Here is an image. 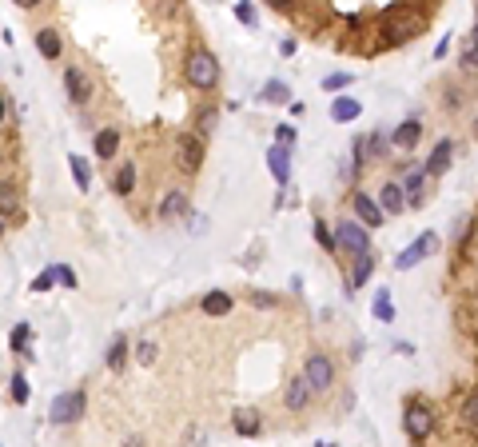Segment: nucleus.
Returning a JSON list of instances; mask_svg holds the SVG:
<instances>
[{"label": "nucleus", "instance_id": "f257e3e1", "mask_svg": "<svg viewBox=\"0 0 478 447\" xmlns=\"http://www.w3.org/2000/svg\"><path fill=\"white\" fill-rule=\"evenodd\" d=\"M84 403L88 396L76 387V391H60V396L52 399V408H48V420L56 423V427H68V423H76L80 415H84Z\"/></svg>", "mask_w": 478, "mask_h": 447}, {"label": "nucleus", "instance_id": "f03ea898", "mask_svg": "<svg viewBox=\"0 0 478 447\" xmlns=\"http://www.w3.org/2000/svg\"><path fill=\"white\" fill-rule=\"evenodd\" d=\"M434 248H439V236H434V232H423V236H415L399 256H394V268H399V272H411V268H418Z\"/></svg>", "mask_w": 478, "mask_h": 447}, {"label": "nucleus", "instance_id": "7ed1b4c3", "mask_svg": "<svg viewBox=\"0 0 478 447\" xmlns=\"http://www.w3.org/2000/svg\"><path fill=\"white\" fill-rule=\"evenodd\" d=\"M403 427L411 439H427L430 427H434V411L423 403V399H406V408H403Z\"/></svg>", "mask_w": 478, "mask_h": 447}, {"label": "nucleus", "instance_id": "20e7f679", "mask_svg": "<svg viewBox=\"0 0 478 447\" xmlns=\"http://www.w3.org/2000/svg\"><path fill=\"white\" fill-rule=\"evenodd\" d=\"M187 80L196 88H215V80H220L215 56H211V52H192V56H187Z\"/></svg>", "mask_w": 478, "mask_h": 447}, {"label": "nucleus", "instance_id": "39448f33", "mask_svg": "<svg viewBox=\"0 0 478 447\" xmlns=\"http://www.w3.org/2000/svg\"><path fill=\"white\" fill-rule=\"evenodd\" d=\"M303 375H307V384L315 387V391H331L335 384V363L323 356V351H311L303 363Z\"/></svg>", "mask_w": 478, "mask_h": 447}, {"label": "nucleus", "instance_id": "423d86ee", "mask_svg": "<svg viewBox=\"0 0 478 447\" xmlns=\"http://www.w3.org/2000/svg\"><path fill=\"white\" fill-rule=\"evenodd\" d=\"M335 244L339 248H347L351 256H363V252H371V240H367V228L359 220H343L339 228H335Z\"/></svg>", "mask_w": 478, "mask_h": 447}, {"label": "nucleus", "instance_id": "0eeeda50", "mask_svg": "<svg viewBox=\"0 0 478 447\" xmlns=\"http://www.w3.org/2000/svg\"><path fill=\"white\" fill-rule=\"evenodd\" d=\"M175 148H180V164H184L187 172H196L199 164H204V140L184 132V136H175Z\"/></svg>", "mask_w": 478, "mask_h": 447}, {"label": "nucleus", "instance_id": "6e6552de", "mask_svg": "<svg viewBox=\"0 0 478 447\" xmlns=\"http://www.w3.org/2000/svg\"><path fill=\"white\" fill-rule=\"evenodd\" d=\"M267 168L279 184H287V180H291V144H279V140H275L271 152H267Z\"/></svg>", "mask_w": 478, "mask_h": 447}, {"label": "nucleus", "instance_id": "1a4fd4ad", "mask_svg": "<svg viewBox=\"0 0 478 447\" xmlns=\"http://www.w3.org/2000/svg\"><path fill=\"white\" fill-rule=\"evenodd\" d=\"M351 204H355L359 220L367 224V228H379V224H383V216H387V208H383L379 200H371L367 192H355V196H351Z\"/></svg>", "mask_w": 478, "mask_h": 447}, {"label": "nucleus", "instance_id": "9d476101", "mask_svg": "<svg viewBox=\"0 0 478 447\" xmlns=\"http://www.w3.org/2000/svg\"><path fill=\"white\" fill-rule=\"evenodd\" d=\"M451 152H454V144H451V140H439V144L430 148L427 164H423V172H427V176H442L446 168H451Z\"/></svg>", "mask_w": 478, "mask_h": 447}, {"label": "nucleus", "instance_id": "9b49d317", "mask_svg": "<svg viewBox=\"0 0 478 447\" xmlns=\"http://www.w3.org/2000/svg\"><path fill=\"white\" fill-rule=\"evenodd\" d=\"M363 116V104H359L355 96H335L331 100V120L335 124H351V120H359Z\"/></svg>", "mask_w": 478, "mask_h": 447}, {"label": "nucleus", "instance_id": "f8f14e48", "mask_svg": "<svg viewBox=\"0 0 478 447\" xmlns=\"http://www.w3.org/2000/svg\"><path fill=\"white\" fill-rule=\"evenodd\" d=\"M64 88H68V100H72V104H88V96H92V92H88V76L80 72V68H68V72H64Z\"/></svg>", "mask_w": 478, "mask_h": 447}, {"label": "nucleus", "instance_id": "ddd939ff", "mask_svg": "<svg viewBox=\"0 0 478 447\" xmlns=\"http://www.w3.org/2000/svg\"><path fill=\"white\" fill-rule=\"evenodd\" d=\"M379 204L387 208V216H399V212H403L411 200H406V192H403L399 184H383V188H379Z\"/></svg>", "mask_w": 478, "mask_h": 447}, {"label": "nucleus", "instance_id": "4468645a", "mask_svg": "<svg viewBox=\"0 0 478 447\" xmlns=\"http://www.w3.org/2000/svg\"><path fill=\"white\" fill-rule=\"evenodd\" d=\"M311 391H315V387L307 384V375H295L291 384H287V408H291V411H303V403L311 399Z\"/></svg>", "mask_w": 478, "mask_h": 447}, {"label": "nucleus", "instance_id": "2eb2a0df", "mask_svg": "<svg viewBox=\"0 0 478 447\" xmlns=\"http://www.w3.org/2000/svg\"><path fill=\"white\" fill-rule=\"evenodd\" d=\"M418 136H423V124L418 120H403V124L394 128V148H415L418 144Z\"/></svg>", "mask_w": 478, "mask_h": 447}, {"label": "nucleus", "instance_id": "dca6fc26", "mask_svg": "<svg viewBox=\"0 0 478 447\" xmlns=\"http://www.w3.org/2000/svg\"><path fill=\"white\" fill-rule=\"evenodd\" d=\"M184 212H187V196L184 192H168L164 204H159V220H180Z\"/></svg>", "mask_w": 478, "mask_h": 447}, {"label": "nucleus", "instance_id": "f3484780", "mask_svg": "<svg viewBox=\"0 0 478 447\" xmlns=\"http://www.w3.org/2000/svg\"><path fill=\"white\" fill-rule=\"evenodd\" d=\"M68 172H72V180H76V188L84 192V188H92V164L84 160V156H68Z\"/></svg>", "mask_w": 478, "mask_h": 447}, {"label": "nucleus", "instance_id": "a211bd4d", "mask_svg": "<svg viewBox=\"0 0 478 447\" xmlns=\"http://www.w3.org/2000/svg\"><path fill=\"white\" fill-rule=\"evenodd\" d=\"M116 148H120V132H116V128H100V132H96V156L112 160Z\"/></svg>", "mask_w": 478, "mask_h": 447}, {"label": "nucleus", "instance_id": "6ab92c4d", "mask_svg": "<svg viewBox=\"0 0 478 447\" xmlns=\"http://www.w3.org/2000/svg\"><path fill=\"white\" fill-rule=\"evenodd\" d=\"M371 272H375V256H371V252L355 256V268H351V287H363L371 280Z\"/></svg>", "mask_w": 478, "mask_h": 447}, {"label": "nucleus", "instance_id": "aec40b11", "mask_svg": "<svg viewBox=\"0 0 478 447\" xmlns=\"http://www.w3.org/2000/svg\"><path fill=\"white\" fill-rule=\"evenodd\" d=\"M259 100H267V104H291V88L283 84V80H267Z\"/></svg>", "mask_w": 478, "mask_h": 447}, {"label": "nucleus", "instance_id": "412c9836", "mask_svg": "<svg viewBox=\"0 0 478 447\" xmlns=\"http://www.w3.org/2000/svg\"><path fill=\"white\" fill-rule=\"evenodd\" d=\"M36 48H40V56L56 60V56H60V37H56L52 28H40V32H36Z\"/></svg>", "mask_w": 478, "mask_h": 447}, {"label": "nucleus", "instance_id": "4be33fe9", "mask_svg": "<svg viewBox=\"0 0 478 447\" xmlns=\"http://www.w3.org/2000/svg\"><path fill=\"white\" fill-rule=\"evenodd\" d=\"M232 427H235L239 435H259V427H263V423H259L255 411H235V415H232Z\"/></svg>", "mask_w": 478, "mask_h": 447}, {"label": "nucleus", "instance_id": "5701e85b", "mask_svg": "<svg viewBox=\"0 0 478 447\" xmlns=\"http://www.w3.org/2000/svg\"><path fill=\"white\" fill-rule=\"evenodd\" d=\"M204 311H208V316H227V311H232V296H227V292H208V296H204Z\"/></svg>", "mask_w": 478, "mask_h": 447}, {"label": "nucleus", "instance_id": "b1692460", "mask_svg": "<svg viewBox=\"0 0 478 447\" xmlns=\"http://www.w3.org/2000/svg\"><path fill=\"white\" fill-rule=\"evenodd\" d=\"M375 320H383V323H391V320H394L391 287H379V292H375Z\"/></svg>", "mask_w": 478, "mask_h": 447}, {"label": "nucleus", "instance_id": "393cba45", "mask_svg": "<svg viewBox=\"0 0 478 447\" xmlns=\"http://www.w3.org/2000/svg\"><path fill=\"white\" fill-rule=\"evenodd\" d=\"M116 196H132V188H135V164H124L120 172H116Z\"/></svg>", "mask_w": 478, "mask_h": 447}, {"label": "nucleus", "instance_id": "a878e982", "mask_svg": "<svg viewBox=\"0 0 478 447\" xmlns=\"http://www.w3.org/2000/svg\"><path fill=\"white\" fill-rule=\"evenodd\" d=\"M423 180H427V172H411L406 176V200H411V204H423Z\"/></svg>", "mask_w": 478, "mask_h": 447}, {"label": "nucleus", "instance_id": "bb28decb", "mask_svg": "<svg viewBox=\"0 0 478 447\" xmlns=\"http://www.w3.org/2000/svg\"><path fill=\"white\" fill-rule=\"evenodd\" d=\"M463 423L478 432V391H470V396H466V403H463Z\"/></svg>", "mask_w": 478, "mask_h": 447}, {"label": "nucleus", "instance_id": "cd10ccee", "mask_svg": "<svg viewBox=\"0 0 478 447\" xmlns=\"http://www.w3.org/2000/svg\"><path fill=\"white\" fill-rule=\"evenodd\" d=\"M347 84H355V76L351 72H331V76H323V92H339V88Z\"/></svg>", "mask_w": 478, "mask_h": 447}, {"label": "nucleus", "instance_id": "c85d7f7f", "mask_svg": "<svg viewBox=\"0 0 478 447\" xmlns=\"http://www.w3.org/2000/svg\"><path fill=\"white\" fill-rule=\"evenodd\" d=\"M124 351H128V339H124V335H116V339L108 344V368H120V363H124Z\"/></svg>", "mask_w": 478, "mask_h": 447}, {"label": "nucleus", "instance_id": "c756f323", "mask_svg": "<svg viewBox=\"0 0 478 447\" xmlns=\"http://www.w3.org/2000/svg\"><path fill=\"white\" fill-rule=\"evenodd\" d=\"M8 396L16 399V403H28V380L20 372L13 375V380H8Z\"/></svg>", "mask_w": 478, "mask_h": 447}, {"label": "nucleus", "instance_id": "7c9ffc66", "mask_svg": "<svg viewBox=\"0 0 478 447\" xmlns=\"http://www.w3.org/2000/svg\"><path fill=\"white\" fill-rule=\"evenodd\" d=\"M463 64L470 68V72H478V37L463 40Z\"/></svg>", "mask_w": 478, "mask_h": 447}, {"label": "nucleus", "instance_id": "2f4dec72", "mask_svg": "<svg viewBox=\"0 0 478 447\" xmlns=\"http://www.w3.org/2000/svg\"><path fill=\"white\" fill-rule=\"evenodd\" d=\"M56 280H60V268H44V272H40L36 280H32V292H48V287L56 284Z\"/></svg>", "mask_w": 478, "mask_h": 447}, {"label": "nucleus", "instance_id": "473e14b6", "mask_svg": "<svg viewBox=\"0 0 478 447\" xmlns=\"http://www.w3.org/2000/svg\"><path fill=\"white\" fill-rule=\"evenodd\" d=\"M235 16H239V25L255 28V4H251V0H239V4H235Z\"/></svg>", "mask_w": 478, "mask_h": 447}, {"label": "nucleus", "instance_id": "72a5a7b5", "mask_svg": "<svg viewBox=\"0 0 478 447\" xmlns=\"http://www.w3.org/2000/svg\"><path fill=\"white\" fill-rule=\"evenodd\" d=\"M28 323H16L13 328V335H8V344H13V351H25V344H28Z\"/></svg>", "mask_w": 478, "mask_h": 447}, {"label": "nucleus", "instance_id": "f704fd0d", "mask_svg": "<svg viewBox=\"0 0 478 447\" xmlns=\"http://www.w3.org/2000/svg\"><path fill=\"white\" fill-rule=\"evenodd\" d=\"M315 240H319V244H323V248H339V244H335V236H331V228H327V224H323V220H315Z\"/></svg>", "mask_w": 478, "mask_h": 447}, {"label": "nucleus", "instance_id": "c9c22d12", "mask_svg": "<svg viewBox=\"0 0 478 447\" xmlns=\"http://www.w3.org/2000/svg\"><path fill=\"white\" fill-rule=\"evenodd\" d=\"M135 360L152 363V360H156V344H140V348H135Z\"/></svg>", "mask_w": 478, "mask_h": 447}, {"label": "nucleus", "instance_id": "e433bc0d", "mask_svg": "<svg viewBox=\"0 0 478 447\" xmlns=\"http://www.w3.org/2000/svg\"><path fill=\"white\" fill-rule=\"evenodd\" d=\"M0 200H4V220H13V184L0 188Z\"/></svg>", "mask_w": 478, "mask_h": 447}, {"label": "nucleus", "instance_id": "4c0bfd02", "mask_svg": "<svg viewBox=\"0 0 478 447\" xmlns=\"http://www.w3.org/2000/svg\"><path fill=\"white\" fill-rule=\"evenodd\" d=\"M275 140H279V144H295V128L291 124H279V128H275Z\"/></svg>", "mask_w": 478, "mask_h": 447}, {"label": "nucleus", "instance_id": "58836bf2", "mask_svg": "<svg viewBox=\"0 0 478 447\" xmlns=\"http://www.w3.org/2000/svg\"><path fill=\"white\" fill-rule=\"evenodd\" d=\"M60 284L64 287H76V272H72V268H64V264H60Z\"/></svg>", "mask_w": 478, "mask_h": 447}, {"label": "nucleus", "instance_id": "ea45409f", "mask_svg": "<svg viewBox=\"0 0 478 447\" xmlns=\"http://www.w3.org/2000/svg\"><path fill=\"white\" fill-rule=\"evenodd\" d=\"M446 52H451V37H442V40H439V48H434V56H439V60H442Z\"/></svg>", "mask_w": 478, "mask_h": 447}, {"label": "nucleus", "instance_id": "a19ab883", "mask_svg": "<svg viewBox=\"0 0 478 447\" xmlns=\"http://www.w3.org/2000/svg\"><path fill=\"white\" fill-rule=\"evenodd\" d=\"M13 4H20V8H36V0H13Z\"/></svg>", "mask_w": 478, "mask_h": 447}, {"label": "nucleus", "instance_id": "79ce46f5", "mask_svg": "<svg viewBox=\"0 0 478 447\" xmlns=\"http://www.w3.org/2000/svg\"><path fill=\"white\" fill-rule=\"evenodd\" d=\"M271 8H287V0H267Z\"/></svg>", "mask_w": 478, "mask_h": 447}, {"label": "nucleus", "instance_id": "37998d69", "mask_svg": "<svg viewBox=\"0 0 478 447\" xmlns=\"http://www.w3.org/2000/svg\"><path fill=\"white\" fill-rule=\"evenodd\" d=\"M474 37H478V16H474Z\"/></svg>", "mask_w": 478, "mask_h": 447}, {"label": "nucleus", "instance_id": "c03bdc74", "mask_svg": "<svg viewBox=\"0 0 478 447\" xmlns=\"http://www.w3.org/2000/svg\"><path fill=\"white\" fill-rule=\"evenodd\" d=\"M474 136H478V124H474Z\"/></svg>", "mask_w": 478, "mask_h": 447}]
</instances>
